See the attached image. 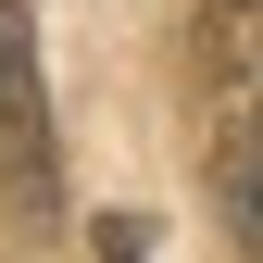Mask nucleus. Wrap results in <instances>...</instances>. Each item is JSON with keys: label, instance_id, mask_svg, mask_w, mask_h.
I'll list each match as a JSON object with an SVG mask.
<instances>
[{"label": "nucleus", "instance_id": "nucleus-1", "mask_svg": "<svg viewBox=\"0 0 263 263\" xmlns=\"http://www.w3.org/2000/svg\"><path fill=\"white\" fill-rule=\"evenodd\" d=\"M0 176L25 213H50V88H38V25L25 0H0Z\"/></svg>", "mask_w": 263, "mask_h": 263}, {"label": "nucleus", "instance_id": "nucleus-2", "mask_svg": "<svg viewBox=\"0 0 263 263\" xmlns=\"http://www.w3.org/2000/svg\"><path fill=\"white\" fill-rule=\"evenodd\" d=\"M188 63H201L213 113H226V101H263V0H201V25H188Z\"/></svg>", "mask_w": 263, "mask_h": 263}, {"label": "nucleus", "instance_id": "nucleus-3", "mask_svg": "<svg viewBox=\"0 0 263 263\" xmlns=\"http://www.w3.org/2000/svg\"><path fill=\"white\" fill-rule=\"evenodd\" d=\"M88 251H101V263H151V226H138V213H101V226H88Z\"/></svg>", "mask_w": 263, "mask_h": 263}, {"label": "nucleus", "instance_id": "nucleus-4", "mask_svg": "<svg viewBox=\"0 0 263 263\" xmlns=\"http://www.w3.org/2000/svg\"><path fill=\"white\" fill-rule=\"evenodd\" d=\"M238 226H251V251H263V201H251V213H238Z\"/></svg>", "mask_w": 263, "mask_h": 263}]
</instances>
